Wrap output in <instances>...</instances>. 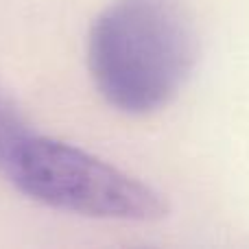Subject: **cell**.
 <instances>
[{
    "label": "cell",
    "mask_w": 249,
    "mask_h": 249,
    "mask_svg": "<svg viewBox=\"0 0 249 249\" xmlns=\"http://www.w3.org/2000/svg\"><path fill=\"white\" fill-rule=\"evenodd\" d=\"M199 37L184 0H114L88 35V68L114 109L146 116L188 83Z\"/></svg>",
    "instance_id": "1"
},
{
    "label": "cell",
    "mask_w": 249,
    "mask_h": 249,
    "mask_svg": "<svg viewBox=\"0 0 249 249\" xmlns=\"http://www.w3.org/2000/svg\"><path fill=\"white\" fill-rule=\"evenodd\" d=\"M0 175L55 210L129 223L168 216L160 190L79 146L35 131L22 112L0 127Z\"/></svg>",
    "instance_id": "2"
}]
</instances>
